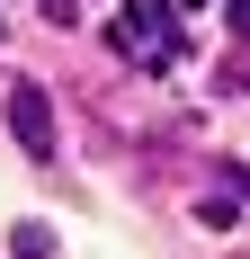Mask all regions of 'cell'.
<instances>
[{
  "label": "cell",
  "instance_id": "obj_1",
  "mask_svg": "<svg viewBox=\"0 0 250 259\" xmlns=\"http://www.w3.org/2000/svg\"><path fill=\"white\" fill-rule=\"evenodd\" d=\"M9 134H18V152H27V161H54V152H63L45 80H18V90H9Z\"/></svg>",
  "mask_w": 250,
  "mask_h": 259
},
{
  "label": "cell",
  "instance_id": "obj_2",
  "mask_svg": "<svg viewBox=\"0 0 250 259\" xmlns=\"http://www.w3.org/2000/svg\"><path fill=\"white\" fill-rule=\"evenodd\" d=\"M9 250H18V259H54V233H45V224H18V241H9Z\"/></svg>",
  "mask_w": 250,
  "mask_h": 259
},
{
  "label": "cell",
  "instance_id": "obj_3",
  "mask_svg": "<svg viewBox=\"0 0 250 259\" xmlns=\"http://www.w3.org/2000/svg\"><path fill=\"white\" fill-rule=\"evenodd\" d=\"M36 9H45L54 27H72V18H80V0H36Z\"/></svg>",
  "mask_w": 250,
  "mask_h": 259
},
{
  "label": "cell",
  "instance_id": "obj_4",
  "mask_svg": "<svg viewBox=\"0 0 250 259\" xmlns=\"http://www.w3.org/2000/svg\"><path fill=\"white\" fill-rule=\"evenodd\" d=\"M224 18H232V36L250 45V0H224Z\"/></svg>",
  "mask_w": 250,
  "mask_h": 259
}]
</instances>
